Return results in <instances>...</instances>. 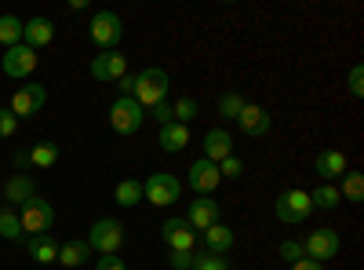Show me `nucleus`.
Masks as SVG:
<instances>
[{"label":"nucleus","instance_id":"obj_7","mask_svg":"<svg viewBox=\"0 0 364 270\" xmlns=\"http://www.w3.org/2000/svg\"><path fill=\"white\" fill-rule=\"evenodd\" d=\"M87 29H91V41H95L102 51H113L120 44V37H124V22H120L117 11H95Z\"/></svg>","mask_w":364,"mask_h":270},{"label":"nucleus","instance_id":"obj_19","mask_svg":"<svg viewBox=\"0 0 364 270\" xmlns=\"http://www.w3.org/2000/svg\"><path fill=\"white\" fill-rule=\"evenodd\" d=\"M26 252L33 263H58V242L51 234H33L26 242Z\"/></svg>","mask_w":364,"mask_h":270},{"label":"nucleus","instance_id":"obj_31","mask_svg":"<svg viewBox=\"0 0 364 270\" xmlns=\"http://www.w3.org/2000/svg\"><path fill=\"white\" fill-rule=\"evenodd\" d=\"M240 110H245V99H240L237 92H226V95L219 99V117H226V121H237Z\"/></svg>","mask_w":364,"mask_h":270},{"label":"nucleus","instance_id":"obj_12","mask_svg":"<svg viewBox=\"0 0 364 270\" xmlns=\"http://www.w3.org/2000/svg\"><path fill=\"white\" fill-rule=\"evenodd\" d=\"M91 77L109 84V81H120V77H128V58L120 55L117 48L113 51H99L95 58H91Z\"/></svg>","mask_w":364,"mask_h":270},{"label":"nucleus","instance_id":"obj_39","mask_svg":"<svg viewBox=\"0 0 364 270\" xmlns=\"http://www.w3.org/2000/svg\"><path fill=\"white\" fill-rule=\"evenodd\" d=\"M95 270H128V263L120 259V256H99Z\"/></svg>","mask_w":364,"mask_h":270},{"label":"nucleus","instance_id":"obj_41","mask_svg":"<svg viewBox=\"0 0 364 270\" xmlns=\"http://www.w3.org/2000/svg\"><path fill=\"white\" fill-rule=\"evenodd\" d=\"M15 165H18V168H29V154H22V150H18V154H15Z\"/></svg>","mask_w":364,"mask_h":270},{"label":"nucleus","instance_id":"obj_10","mask_svg":"<svg viewBox=\"0 0 364 270\" xmlns=\"http://www.w3.org/2000/svg\"><path fill=\"white\" fill-rule=\"evenodd\" d=\"M161 234H164L168 252H197V230L182 216H168V223H164Z\"/></svg>","mask_w":364,"mask_h":270},{"label":"nucleus","instance_id":"obj_26","mask_svg":"<svg viewBox=\"0 0 364 270\" xmlns=\"http://www.w3.org/2000/svg\"><path fill=\"white\" fill-rule=\"evenodd\" d=\"M0 237L4 242H18L22 237V223H18V212L8 204H0Z\"/></svg>","mask_w":364,"mask_h":270},{"label":"nucleus","instance_id":"obj_29","mask_svg":"<svg viewBox=\"0 0 364 270\" xmlns=\"http://www.w3.org/2000/svg\"><path fill=\"white\" fill-rule=\"evenodd\" d=\"M58 161V146L55 142H37L33 150H29V165L33 168H51Z\"/></svg>","mask_w":364,"mask_h":270},{"label":"nucleus","instance_id":"obj_30","mask_svg":"<svg viewBox=\"0 0 364 270\" xmlns=\"http://www.w3.org/2000/svg\"><path fill=\"white\" fill-rule=\"evenodd\" d=\"M171 117H175V125H186V128H190V121L197 117V99H190V95L175 99V103H171Z\"/></svg>","mask_w":364,"mask_h":270},{"label":"nucleus","instance_id":"obj_5","mask_svg":"<svg viewBox=\"0 0 364 270\" xmlns=\"http://www.w3.org/2000/svg\"><path fill=\"white\" fill-rule=\"evenodd\" d=\"M142 197L149 204H157V208H168V204H175L182 197V183H178L171 172H154L142 183Z\"/></svg>","mask_w":364,"mask_h":270},{"label":"nucleus","instance_id":"obj_37","mask_svg":"<svg viewBox=\"0 0 364 270\" xmlns=\"http://www.w3.org/2000/svg\"><path fill=\"white\" fill-rule=\"evenodd\" d=\"M193 256L197 252H168V263L171 270H193Z\"/></svg>","mask_w":364,"mask_h":270},{"label":"nucleus","instance_id":"obj_6","mask_svg":"<svg viewBox=\"0 0 364 270\" xmlns=\"http://www.w3.org/2000/svg\"><path fill=\"white\" fill-rule=\"evenodd\" d=\"M18 223H22V230L33 237V234H51V227H55V208H51V201H44V197H29L26 204H22V212H18Z\"/></svg>","mask_w":364,"mask_h":270},{"label":"nucleus","instance_id":"obj_38","mask_svg":"<svg viewBox=\"0 0 364 270\" xmlns=\"http://www.w3.org/2000/svg\"><path fill=\"white\" fill-rule=\"evenodd\" d=\"M350 92L353 95H364V66H350Z\"/></svg>","mask_w":364,"mask_h":270},{"label":"nucleus","instance_id":"obj_28","mask_svg":"<svg viewBox=\"0 0 364 270\" xmlns=\"http://www.w3.org/2000/svg\"><path fill=\"white\" fill-rule=\"evenodd\" d=\"M0 44H4V48L22 44V19H15V15H0Z\"/></svg>","mask_w":364,"mask_h":270},{"label":"nucleus","instance_id":"obj_8","mask_svg":"<svg viewBox=\"0 0 364 270\" xmlns=\"http://www.w3.org/2000/svg\"><path fill=\"white\" fill-rule=\"evenodd\" d=\"M41 55L29 48V44H15V48H4V58H0V70H4V77L11 81H22L37 70Z\"/></svg>","mask_w":364,"mask_h":270},{"label":"nucleus","instance_id":"obj_33","mask_svg":"<svg viewBox=\"0 0 364 270\" xmlns=\"http://www.w3.org/2000/svg\"><path fill=\"white\" fill-rule=\"evenodd\" d=\"M245 175V161H240L237 154H230L226 161H219V179H240Z\"/></svg>","mask_w":364,"mask_h":270},{"label":"nucleus","instance_id":"obj_2","mask_svg":"<svg viewBox=\"0 0 364 270\" xmlns=\"http://www.w3.org/2000/svg\"><path fill=\"white\" fill-rule=\"evenodd\" d=\"M84 242H87V249H95L102 256H117V249L124 245V227H120V219H109V216L95 219Z\"/></svg>","mask_w":364,"mask_h":270},{"label":"nucleus","instance_id":"obj_22","mask_svg":"<svg viewBox=\"0 0 364 270\" xmlns=\"http://www.w3.org/2000/svg\"><path fill=\"white\" fill-rule=\"evenodd\" d=\"M4 197H8V204H26L29 197H37L33 179H29V175H11L8 187H4Z\"/></svg>","mask_w":364,"mask_h":270},{"label":"nucleus","instance_id":"obj_21","mask_svg":"<svg viewBox=\"0 0 364 270\" xmlns=\"http://www.w3.org/2000/svg\"><path fill=\"white\" fill-rule=\"evenodd\" d=\"M157 142H161V150H168V154H178V150L190 146V128L171 121V125H164V128L157 132Z\"/></svg>","mask_w":364,"mask_h":270},{"label":"nucleus","instance_id":"obj_24","mask_svg":"<svg viewBox=\"0 0 364 270\" xmlns=\"http://www.w3.org/2000/svg\"><path fill=\"white\" fill-rule=\"evenodd\" d=\"M113 197H117L120 208H135V204L142 201V183H139V179H120L117 190H113Z\"/></svg>","mask_w":364,"mask_h":270},{"label":"nucleus","instance_id":"obj_36","mask_svg":"<svg viewBox=\"0 0 364 270\" xmlns=\"http://www.w3.org/2000/svg\"><path fill=\"white\" fill-rule=\"evenodd\" d=\"M146 113H149V117H154V121H157V125H161V128H164V125H171V121H175V117H171V103H168V99H164V103H157V106H149V110H146Z\"/></svg>","mask_w":364,"mask_h":270},{"label":"nucleus","instance_id":"obj_16","mask_svg":"<svg viewBox=\"0 0 364 270\" xmlns=\"http://www.w3.org/2000/svg\"><path fill=\"white\" fill-rule=\"evenodd\" d=\"M51 41H55V26H51V19L37 15V19L22 22V44H29L33 51H41V48L51 44Z\"/></svg>","mask_w":364,"mask_h":270},{"label":"nucleus","instance_id":"obj_34","mask_svg":"<svg viewBox=\"0 0 364 270\" xmlns=\"http://www.w3.org/2000/svg\"><path fill=\"white\" fill-rule=\"evenodd\" d=\"M15 132H18V117L8 106H0V139H11Z\"/></svg>","mask_w":364,"mask_h":270},{"label":"nucleus","instance_id":"obj_1","mask_svg":"<svg viewBox=\"0 0 364 270\" xmlns=\"http://www.w3.org/2000/svg\"><path fill=\"white\" fill-rule=\"evenodd\" d=\"M168 88H171V77L161 66H149V70H139L132 77V95L128 99H135L142 110H149V106H157V103L168 99Z\"/></svg>","mask_w":364,"mask_h":270},{"label":"nucleus","instance_id":"obj_9","mask_svg":"<svg viewBox=\"0 0 364 270\" xmlns=\"http://www.w3.org/2000/svg\"><path fill=\"white\" fill-rule=\"evenodd\" d=\"M302 249H306V256L314 263H331V259L343 252V237L331 230V227H321V230H314L306 242H302Z\"/></svg>","mask_w":364,"mask_h":270},{"label":"nucleus","instance_id":"obj_40","mask_svg":"<svg viewBox=\"0 0 364 270\" xmlns=\"http://www.w3.org/2000/svg\"><path fill=\"white\" fill-rule=\"evenodd\" d=\"M291 270H324V263H314L310 256H302L299 263H291Z\"/></svg>","mask_w":364,"mask_h":270},{"label":"nucleus","instance_id":"obj_17","mask_svg":"<svg viewBox=\"0 0 364 270\" xmlns=\"http://www.w3.org/2000/svg\"><path fill=\"white\" fill-rule=\"evenodd\" d=\"M314 168H317V175L324 179V183H331L336 175H346V172H350V165H346V154H343V150H321L317 161H314Z\"/></svg>","mask_w":364,"mask_h":270},{"label":"nucleus","instance_id":"obj_27","mask_svg":"<svg viewBox=\"0 0 364 270\" xmlns=\"http://www.w3.org/2000/svg\"><path fill=\"white\" fill-rule=\"evenodd\" d=\"M339 197L350 201V204H360V197H364V175H360V172H346V175H343Z\"/></svg>","mask_w":364,"mask_h":270},{"label":"nucleus","instance_id":"obj_20","mask_svg":"<svg viewBox=\"0 0 364 270\" xmlns=\"http://www.w3.org/2000/svg\"><path fill=\"white\" fill-rule=\"evenodd\" d=\"M237 242V234L226 227V223H215V227H208L204 230V252H215V256H226Z\"/></svg>","mask_w":364,"mask_h":270},{"label":"nucleus","instance_id":"obj_18","mask_svg":"<svg viewBox=\"0 0 364 270\" xmlns=\"http://www.w3.org/2000/svg\"><path fill=\"white\" fill-rule=\"evenodd\" d=\"M237 125H240V132H245V135H266L269 132V113L262 110V106H252V103H245V110H240V117H237Z\"/></svg>","mask_w":364,"mask_h":270},{"label":"nucleus","instance_id":"obj_13","mask_svg":"<svg viewBox=\"0 0 364 270\" xmlns=\"http://www.w3.org/2000/svg\"><path fill=\"white\" fill-rule=\"evenodd\" d=\"M219 183H223V179H219V165H211L208 157H197L190 165V190L197 197H211Z\"/></svg>","mask_w":364,"mask_h":270},{"label":"nucleus","instance_id":"obj_23","mask_svg":"<svg viewBox=\"0 0 364 270\" xmlns=\"http://www.w3.org/2000/svg\"><path fill=\"white\" fill-rule=\"evenodd\" d=\"M87 256H91V249H87V242H80V237H73V242H66V245H58V263L63 266H80V263H87Z\"/></svg>","mask_w":364,"mask_h":270},{"label":"nucleus","instance_id":"obj_32","mask_svg":"<svg viewBox=\"0 0 364 270\" xmlns=\"http://www.w3.org/2000/svg\"><path fill=\"white\" fill-rule=\"evenodd\" d=\"M193 270H230V263H226V256H215V252H197Z\"/></svg>","mask_w":364,"mask_h":270},{"label":"nucleus","instance_id":"obj_11","mask_svg":"<svg viewBox=\"0 0 364 270\" xmlns=\"http://www.w3.org/2000/svg\"><path fill=\"white\" fill-rule=\"evenodd\" d=\"M44 103H48V88H44V84H22L18 92L11 95V106H8V110L22 121V117L41 113V110H44Z\"/></svg>","mask_w":364,"mask_h":270},{"label":"nucleus","instance_id":"obj_25","mask_svg":"<svg viewBox=\"0 0 364 270\" xmlns=\"http://www.w3.org/2000/svg\"><path fill=\"white\" fill-rule=\"evenodd\" d=\"M310 204H314V208H324V212H331V208H339V204H343V197H339V187L321 183V187L310 194Z\"/></svg>","mask_w":364,"mask_h":270},{"label":"nucleus","instance_id":"obj_35","mask_svg":"<svg viewBox=\"0 0 364 270\" xmlns=\"http://www.w3.org/2000/svg\"><path fill=\"white\" fill-rule=\"evenodd\" d=\"M277 252H281V259H284V263H299L302 256H306L302 242H291V237H288V242H281V249H277Z\"/></svg>","mask_w":364,"mask_h":270},{"label":"nucleus","instance_id":"obj_14","mask_svg":"<svg viewBox=\"0 0 364 270\" xmlns=\"http://www.w3.org/2000/svg\"><path fill=\"white\" fill-rule=\"evenodd\" d=\"M219 216H223V208H219L215 197H193L190 212L182 216V219H186L193 230H208V227H215V223H219Z\"/></svg>","mask_w":364,"mask_h":270},{"label":"nucleus","instance_id":"obj_3","mask_svg":"<svg viewBox=\"0 0 364 270\" xmlns=\"http://www.w3.org/2000/svg\"><path fill=\"white\" fill-rule=\"evenodd\" d=\"M142 121H146V110L135 99H128V95L113 99V106H109V128L117 135H135L142 128Z\"/></svg>","mask_w":364,"mask_h":270},{"label":"nucleus","instance_id":"obj_15","mask_svg":"<svg viewBox=\"0 0 364 270\" xmlns=\"http://www.w3.org/2000/svg\"><path fill=\"white\" fill-rule=\"evenodd\" d=\"M230 154H233L230 132H226V128H208V132H204V154H200V157H208L211 165H219V161H226Z\"/></svg>","mask_w":364,"mask_h":270},{"label":"nucleus","instance_id":"obj_4","mask_svg":"<svg viewBox=\"0 0 364 270\" xmlns=\"http://www.w3.org/2000/svg\"><path fill=\"white\" fill-rule=\"evenodd\" d=\"M310 212H314L310 194H306V190H299V187L284 190V194L277 197V204H273V216H277L281 223H288V227L306 223V219H310Z\"/></svg>","mask_w":364,"mask_h":270}]
</instances>
